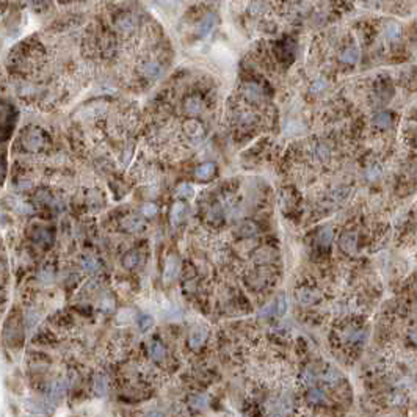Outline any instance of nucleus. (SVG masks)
<instances>
[{"instance_id": "nucleus-1", "label": "nucleus", "mask_w": 417, "mask_h": 417, "mask_svg": "<svg viewBox=\"0 0 417 417\" xmlns=\"http://www.w3.org/2000/svg\"><path fill=\"white\" fill-rule=\"evenodd\" d=\"M148 353L152 361H156V363H162V361H165L166 358V348L165 345L160 340H152L149 345H148Z\"/></svg>"}, {"instance_id": "nucleus-2", "label": "nucleus", "mask_w": 417, "mask_h": 417, "mask_svg": "<svg viewBox=\"0 0 417 417\" xmlns=\"http://www.w3.org/2000/svg\"><path fill=\"white\" fill-rule=\"evenodd\" d=\"M340 248L345 253L353 254L356 253V246H358V235L355 232H343L340 235Z\"/></svg>"}, {"instance_id": "nucleus-3", "label": "nucleus", "mask_w": 417, "mask_h": 417, "mask_svg": "<svg viewBox=\"0 0 417 417\" xmlns=\"http://www.w3.org/2000/svg\"><path fill=\"white\" fill-rule=\"evenodd\" d=\"M207 330L206 328H195L193 331L190 333V338H188V345L193 348V350H198L199 347L203 345V343L206 342L207 339Z\"/></svg>"}, {"instance_id": "nucleus-4", "label": "nucleus", "mask_w": 417, "mask_h": 417, "mask_svg": "<svg viewBox=\"0 0 417 417\" xmlns=\"http://www.w3.org/2000/svg\"><path fill=\"white\" fill-rule=\"evenodd\" d=\"M243 94L250 102H261L263 98V91L258 83H246L243 86Z\"/></svg>"}, {"instance_id": "nucleus-5", "label": "nucleus", "mask_w": 417, "mask_h": 417, "mask_svg": "<svg viewBox=\"0 0 417 417\" xmlns=\"http://www.w3.org/2000/svg\"><path fill=\"white\" fill-rule=\"evenodd\" d=\"M68 389V383L66 380H57L52 383V386L49 389V398L52 400V402H58V400H61V397L65 395V392Z\"/></svg>"}, {"instance_id": "nucleus-6", "label": "nucleus", "mask_w": 417, "mask_h": 417, "mask_svg": "<svg viewBox=\"0 0 417 417\" xmlns=\"http://www.w3.org/2000/svg\"><path fill=\"white\" fill-rule=\"evenodd\" d=\"M178 271H179V261L176 259L174 256H171V258H168V261L165 263L163 279L166 281V283H170V281H173L176 276H178Z\"/></svg>"}, {"instance_id": "nucleus-7", "label": "nucleus", "mask_w": 417, "mask_h": 417, "mask_svg": "<svg viewBox=\"0 0 417 417\" xmlns=\"http://www.w3.org/2000/svg\"><path fill=\"white\" fill-rule=\"evenodd\" d=\"M296 298H298V301L303 304V306H311V304H314L317 300H318V293L315 290H312V288H300L298 292H296Z\"/></svg>"}, {"instance_id": "nucleus-8", "label": "nucleus", "mask_w": 417, "mask_h": 417, "mask_svg": "<svg viewBox=\"0 0 417 417\" xmlns=\"http://www.w3.org/2000/svg\"><path fill=\"white\" fill-rule=\"evenodd\" d=\"M80 267H82V270L85 271V273L96 275L101 270V262L96 258H93V256H85V258L82 259V262H80Z\"/></svg>"}, {"instance_id": "nucleus-9", "label": "nucleus", "mask_w": 417, "mask_h": 417, "mask_svg": "<svg viewBox=\"0 0 417 417\" xmlns=\"http://www.w3.org/2000/svg\"><path fill=\"white\" fill-rule=\"evenodd\" d=\"M322 380L325 384H328V386H338V384L342 381V375L339 370H336L334 367H328L326 370L322 373Z\"/></svg>"}, {"instance_id": "nucleus-10", "label": "nucleus", "mask_w": 417, "mask_h": 417, "mask_svg": "<svg viewBox=\"0 0 417 417\" xmlns=\"http://www.w3.org/2000/svg\"><path fill=\"white\" fill-rule=\"evenodd\" d=\"M213 174H215V165L212 162L199 165L195 170V176H196V179H199V181H208Z\"/></svg>"}, {"instance_id": "nucleus-11", "label": "nucleus", "mask_w": 417, "mask_h": 417, "mask_svg": "<svg viewBox=\"0 0 417 417\" xmlns=\"http://www.w3.org/2000/svg\"><path fill=\"white\" fill-rule=\"evenodd\" d=\"M359 57H361L359 49L356 46H351L340 53V61L347 63V65H355V63L359 61Z\"/></svg>"}, {"instance_id": "nucleus-12", "label": "nucleus", "mask_w": 417, "mask_h": 417, "mask_svg": "<svg viewBox=\"0 0 417 417\" xmlns=\"http://www.w3.org/2000/svg\"><path fill=\"white\" fill-rule=\"evenodd\" d=\"M306 398H308V402L312 403V405H322V403L326 402V394H325V391L320 389V388H311Z\"/></svg>"}, {"instance_id": "nucleus-13", "label": "nucleus", "mask_w": 417, "mask_h": 417, "mask_svg": "<svg viewBox=\"0 0 417 417\" xmlns=\"http://www.w3.org/2000/svg\"><path fill=\"white\" fill-rule=\"evenodd\" d=\"M384 35H386V38L389 39V41H398L400 36H402V28H400V26L397 22H388L386 27H384Z\"/></svg>"}, {"instance_id": "nucleus-14", "label": "nucleus", "mask_w": 417, "mask_h": 417, "mask_svg": "<svg viewBox=\"0 0 417 417\" xmlns=\"http://www.w3.org/2000/svg\"><path fill=\"white\" fill-rule=\"evenodd\" d=\"M123 228L129 232H137L143 228V220L137 215H129L123 220Z\"/></svg>"}, {"instance_id": "nucleus-15", "label": "nucleus", "mask_w": 417, "mask_h": 417, "mask_svg": "<svg viewBox=\"0 0 417 417\" xmlns=\"http://www.w3.org/2000/svg\"><path fill=\"white\" fill-rule=\"evenodd\" d=\"M258 224L253 221H243L240 223V226L237 228V234L240 237H253L258 234Z\"/></svg>"}, {"instance_id": "nucleus-16", "label": "nucleus", "mask_w": 417, "mask_h": 417, "mask_svg": "<svg viewBox=\"0 0 417 417\" xmlns=\"http://www.w3.org/2000/svg\"><path fill=\"white\" fill-rule=\"evenodd\" d=\"M141 263V256H140V253L138 251H130V253H127L126 256H124V259H123V265L127 268V270H133V268H137L138 265Z\"/></svg>"}, {"instance_id": "nucleus-17", "label": "nucleus", "mask_w": 417, "mask_h": 417, "mask_svg": "<svg viewBox=\"0 0 417 417\" xmlns=\"http://www.w3.org/2000/svg\"><path fill=\"white\" fill-rule=\"evenodd\" d=\"M94 392L98 395H105L107 392H108V378L105 375H102V373H99V375H96V378H94Z\"/></svg>"}, {"instance_id": "nucleus-18", "label": "nucleus", "mask_w": 417, "mask_h": 417, "mask_svg": "<svg viewBox=\"0 0 417 417\" xmlns=\"http://www.w3.org/2000/svg\"><path fill=\"white\" fill-rule=\"evenodd\" d=\"M215 22H216V16L215 14H207L206 18L201 21V24L198 26V35H201V36L207 35L208 31L213 28Z\"/></svg>"}, {"instance_id": "nucleus-19", "label": "nucleus", "mask_w": 417, "mask_h": 417, "mask_svg": "<svg viewBox=\"0 0 417 417\" xmlns=\"http://www.w3.org/2000/svg\"><path fill=\"white\" fill-rule=\"evenodd\" d=\"M141 72L149 78H157L162 74V66L158 63H146V65L141 66Z\"/></svg>"}, {"instance_id": "nucleus-20", "label": "nucleus", "mask_w": 417, "mask_h": 417, "mask_svg": "<svg viewBox=\"0 0 417 417\" xmlns=\"http://www.w3.org/2000/svg\"><path fill=\"white\" fill-rule=\"evenodd\" d=\"M373 124L380 129H388V127L392 124V116L388 113V111H380L373 116Z\"/></svg>"}, {"instance_id": "nucleus-21", "label": "nucleus", "mask_w": 417, "mask_h": 417, "mask_svg": "<svg viewBox=\"0 0 417 417\" xmlns=\"http://www.w3.org/2000/svg\"><path fill=\"white\" fill-rule=\"evenodd\" d=\"M333 240V229L331 228H322L317 234V242L322 246H330Z\"/></svg>"}, {"instance_id": "nucleus-22", "label": "nucleus", "mask_w": 417, "mask_h": 417, "mask_svg": "<svg viewBox=\"0 0 417 417\" xmlns=\"http://www.w3.org/2000/svg\"><path fill=\"white\" fill-rule=\"evenodd\" d=\"M183 216H185V206L182 203H176L171 210V223L179 224L183 220Z\"/></svg>"}, {"instance_id": "nucleus-23", "label": "nucleus", "mask_w": 417, "mask_h": 417, "mask_svg": "<svg viewBox=\"0 0 417 417\" xmlns=\"http://www.w3.org/2000/svg\"><path fill=\"white\" fill-rule=\"evenodd\" d=\"M33 238H35V242L39 243V245H49V243L52 242L51 232L47 231V229H43V228H39V229L35 231Z\"/></svg>"}, {"instance_id": "nucleus-24", "label": "nucleus", "mask_w": 417, "mask_h": 417, "mask_svg": "<svg viewBox=\"0 0 417 417\" xmlns=\"http://www.w3.org/2000/svg\"><path fill=\"white\" fill-rule=\"evenodd\" d=\"M39 320V314L36 312V309H28L26 314H24V323H26V326L28 328H33Z\"/></svg>"}, {"instance_id": "nucleus-25", "label": "nucleus", "mask_w": 417, "mask_h": 417, "mask_svg": "<svg viewBox=\"0 0 417 417\" xmlns=\"http://www.w3.org/2000/svg\"><path fill=\"white\" fill-rule=\"evenodd\" d=\"M185 108H187L188 113L196 115V113H199V111H201V108H203V102L199 101L198 98H190V99L187 101V104H185Z\"/></svg>"}, {"instance_id": "nucleus-26", "label": "nucleus", "mask_w": 417, "mask_h": 417, "mask_svg": "<svg viewBox=\"0 0 417 417\" xmlns=\"http://www.w3.org/2000/svg\"><path fill=\"white\" fill-rule=\"evenodd\" d=\"M137 325H138V328L141 331H148V330H151V328H152V325H154V318H152L151 315L143 314V315H140L137 318Z\"/></svg>"}, {"instance_id": "nucleus-27", "label": "nucleus", "mask_w": 417, "mask_h": 417, "mask_svg": "<svg viewBox=\"0 0 417 417\" xmlns=\"http://www.w3.org/2000/svg\"><path fill=\"white\" fill-rule=\"evenodd\" d=\"M287 311V298L284 293H281L276 298V304H275V314L276 315H284Z\"/></svg>"}, {"instance_id": "nucleus-28", "label": "nucleus", "mask_w": 417, "mask_h": 417, "mask_svg": "<svg viewBox=\"0 0 417 417\" xmlns=\"http://www.w3.org/2000/svg\"><path fill=\"white\" fill-rule=\"evenodd\" d=\"M187 133L190 135V137H193V138H196V137H201L203 135V127H201V124L199 123H196V121H191V123H187Z\"/></svg>"}, {"instance_id": "nucleus-29", "label": "nucleus", "mask_w": 417, "mask_h": 417, "mask_svg": "<svg viewBox=\"0 0 417 417\" xmlns=\"http://www.w3.org/2000/svg\"><path fill=\"white\" fill-rule=\"evenodd\" d=\"M314 381H315V373L312 372L311 368H306V370H304V373L301 375V383L306 384V386H312V384H314Z\"/></svg>"}, {"instance_id": "nucleus-30", "label": "nucleus", "mask_w": 417, "mask_h": 417, "mask_svg": "<svg viewBox=\"0 0 417 417\" xmlns=\"http://www.w3.org/2000/svg\"><path fill=\"white\" fill-rule=\"evenodd\" d=\"M193 187L191 185H187V183H183V185H181L179 188H178V196H181V198H191L193 196Z\"/></svg>"}, {"instance_id": "nucleus-31", "label": "nucleus", "mask_w": 417, "mask_h": 417, "mask_svg": "<svg viewBox=\"0 0 417 417\" xmlns=\"http://www.w3.org/2000/svg\"><path fill=\"white\" fill-rule=\"evenodd\" d=\"M190 403L193 408H198V410H203L207 405V398L204 395H195L193 398L190 400Z\"/></svg>"}, {"instance_id": "nucleus-32", "label": "nucleus", "mask_w": 417, "mask_h": 417, "mask_svg": "<svg viewBox=\"0 0 417 417\" xmlns=\"http://www.w3.org/2000/svg\"><path fill=\"white\" fill-rule=\"evenodd\" d=\"M141 212H143V215L144 216H154L156 213H157V206L156 204H152V203H149V204H144L143 206V208H141Z\"/></svg>"}, {"instance_id": "nucleus-33", "label": "nucleus", "mask_w": 417, "mask_h": 417, "mask_svg": "<svg viewBox=\"0 0 417 417\" xmlns=\"http://www.w3.org/2000/svg\"><path fill=\"white\" fill-rule=\"evenodd\" d=\"M326 80H323V78H320V80H317V82H314L312 83V88H311V91L312 93H322L325 88H326Z\"/></svg>"}, {"instance_id": "nucleus-34", "label": "nucleus", "mask_w": 417, "mask_h": 417, "mask_svg": "<svg viewBox=\"0 0 417 417\" xmlns=\"http://www.w3.org/2000/svg\"><path fill=\"white\" fill-rule=\"evenodd\" d=\"M119 27H121L123 30H130L133 27V19L130 18V16H124V18L119 21Z\"/></svg>"}, {"instance_id": "nucleus-35", "label": "nucleus", "mask_w": 417, "mask_h": 417, "mask_svg": "<svg viewBox=\"0 0 417 417\" xmlns=\"http://www.w3.org/2000/svg\"><path fill=\"white\" fill-rule=\"evenodd\" d=\"M381 176V170L378 166H373V168H370V170L367 171V179L368 181H376Z\"/></svg>"}, {"instance_id": "nucleus-36", "label": "nucleus", "mask_w": 417, "mask_h": 417, "mask_svg": "<svg viewBox=\"0 0 417 417\" xmlns=\"http://www.w3.org/2000/svg\"><path fill=\"white\" fill-rule=\"evenodd\" d=\"M364 336H365V333H364L363 330L351 331V334H350V340H353V342H359V340H363V339H364Z\"/></svg>"}, {"instance_id": "nucleus-37", "label": "nucleus", "mask_w": 417, "mask_h": 417, "mask_svg": "<svg viewBox=\"0 0 417 417\" xmlns=\"http://www.w3.org/2000/svg\"><path fill=\"white\" fill-rule=\"evenodd\" d=\"M144 417H163V414L160 413V411H149Z\"/></svg>"}]
</instances>
